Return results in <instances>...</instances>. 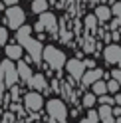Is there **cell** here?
<instances>
[{
    "instance_id": "obj_1",
    "label": "cell",
    "mask_w": 121,
    "mask_h": 123,
    "mask_svg": "<svg viewBox=\"0 0 121 123\" xmlns=\"http://www.w3.org/2000/svg\"><path fill=\"white\" fill-rule=\"evenodd\" d=\"M16 40H18V44L22 46V48L32 56V62L38 64V62L42 60L44 46H42V42H38V40L32 38V26H20L16 30Z\"/></svg>"
},
{
    "instance_id": "obj_2",
    "label": "cell",
    "mask_w": 121,
    "mask_h": 123,
    "mask_svg": "<svg viewBox=\"0 0 121 123\" xmlns=\"http://www.w3.org/2000/svg\"><path fill=\"white\" fill-rule=\"evenodd\" d=\"M42 58L52 70H62L66 66V60H67L66 54L60 48H56V46H46V48L42 50Z\"/></svg>"
},
{
    "instance_id": "obj_3",
    "label": "cell",
    "mask_w": 121,
    "mask_h": 123,
    "mask_svg": "<svg viewBox=\"0 0 121 123\" xmlns=\"http://www.w3.org/2000/svg\"><path fill=\"white\" fill-rule=\"evenodd\" d=\"M46 109H48V115H50L54 121L66 123V119H67V109H66V103L62 101V99H50L48 105H46Z\"/></svg>"
},
{
    "instance_id": "obj_4",
    "label": "cell",
    "mask_w": 121,
    "mask_h": 123,
    "mask_svg": "<svg viewBox=\"0 0 121 123\" xmlns=\"http://www.w3.org/2000/svg\"><path fill=\"white\" fill-rule=\"evenodd\" d=\"M24 20H26V14L20 6H8L6 10V26L18 30L20 26H24Z\"/></svg>"
},
{
    "instance_id": "obj_5",
    "label": "cell",
    "mask_w": 121,
    "mask_h": 123,
    "mask_svg": "<svg viewBox=\"0 0 121 123\" xmlns=\"http://www.w3.org/2000/svg\"><path fill=\"white\" fill-rule=\"evenodd\" d=\"M24 107L28 111H40L44 107V97L38 91H28L24 95Z\"/></svg>"
},
{
    "instance_id": "obj_6",
    "label": "cell",
    "mask_w": 121,
    "mask_h": 123,
    "mask_svg": "<svg viewBox=\"0 0 121 123\" xmlns=\"http://www.w3.org/2000/svg\"><path fill=\"white\" fill-rule=\"evenodd\" d=\"M66 70H67V74H70L73 80H81V75H84V72H85L84 60H79V58L66 60Z\"/></svg>"
},
{
    "instance_id": "obj_7",
    "label": "cell",
    "mask_w": 121,
    "mask_h": 123,
    "mask_svg": "<svg viewBox=\"0 0 121 123\" xmlns=\"http://www.w3.org/2000/svg\"><path fill=\"white\" fill-rule=\"evenodd\" d=\"M103 60L107 62L109 66H117L119 62H121V48H119V44H109V46H105V50H103Z\"/></svg>"
},
{
    "instance_id": "obj_8",
    "label": "cell",
    "mask_w": 121,
    "mask_h": 123,
    "mask_svg": "<svg viewBox=\"0 0 121 123\" xmlns=\"http://www.w3.org/2000/svg\"><path fill=\"white\" fill-rule=\"evenodd\" d=\"M2 68H4V86H6V87H12L14 83L18 81L16 66H14L10 60H4V62H2Z\"/></svg>"
},
{
    "instance_id": "obj_9",
    "label": "cell",
    "mask_w": 121,
    "mask_h": 123,
    "mask_svg": "<svg viewBox=\"0 0 121 123\" xmlns=\"http://www.w3.org/2000/svg\"><path fill=\"white\" fill-rule=\"evenodd\" d=\"M40 26L42 30H48L50 34H54L56 30H58V18H56V14L54 12H42V16H40Z\"/></svg>"
},
{
    "instance_id": "obj_10",
    "label": "cell",
    "mask_w": 121,
    "mask_h": 123,
    "mask_svg": "<svg viewBox=\"0 0 121 123\" xmlns=\"http://www.w3.org/2000/svg\"><path fill=\"white\" fill-rule=\"evenodd\" d=\"M6 58H8L10 62H14V60H22V56H24V48H22L20 44H6Z\"/></svg>"
},
{
    "instance_id": "obj_11",
    "label": "cell",
    "mask_w": 121,
    "mask_h": 123,
    "mask_svg": "<svg viewBox=\"0 0 121 123\" xmlns=\"http://www.w3.org/2000/svg\"><path fill=\"white\" fill-rule=\"evenodd\" d=\"M103 75V70H99V68H91V70H85L84 75H81V81H84V86H91L93 81L101 80Z\"/></svg>"
},
{
    "instance_id": "obj_12",
    "label": "cell",
    "mask_w": 121,
    "mask_h": 123,
    "mask_svg": "<svg viewBox=\"0 0 121 123\" xmlns=\"http://www.w3.org/2000/svg\"><path fill=\"white\" fill-rule=\"evenodd\" d=\"M28 86L32 87V91H42L48 87V83H46V78L42 74H32V78L28 80Z\"/></svg>"
},
{
    "instance_id": "obj_13",
    "label": "cell",
    "mask_w": 121,
    "mask_h": 123,
    "mask_svg": "<svg viewBox=\"0 0 121 123\" xmlns=\"http://www.w3.org/2000/svg\"><path fill=\"white\" fill-rule=\"evenodd\" d=\"M97 119L101 123H115V117H113V111H111V105H101L97 109Z\"/></svg>"
},
{
    "instance_id": "obj_14",
    "label": "cell",
    "mask_w": 121,
    "mask_h": 123,
    "mask_svg": "<svg viewBox=\"0 0 121 123\" xmlns=\"http://www.w3.org/2000/svg\"><path fill=\"white\" fill-rule=\"evenodd\" d=\"M16 74H18V80H22V81H28L30 78H32L30 66L26 64V62H22V60H18V64H16Z\"/></svg>"
},
{
    "instance_id": "obj_15",
    "label": "cell",
    "mask_w": 121,
    "mask_h": 123,
    "mask_svg": "<svg viewBox=\"0 0 121 123\" xmlns=\"http://www.w3.org/2000/svg\"><path fill=\"white\" fill-rule=\"evenodd\" d=\"M93 16H95L97 22H107V20H111V10H109V6H103V4L95 6Z\"/></svg>"
},
{
    "instance_id": "obj_16",
    "label": "cell",
    "mask_w": 121,
    "mask_h": 123,
    "mask_svg": "<svg viewBox=\"0 0 121 123\" xmlns=\"http://www.w3.org/2000/svg\"><path fill=\"white\" fill-rule=\"evenodd\" d=\"M91 93H93L95 97H99V95H103V93H107V89H105V81H101V80L93 81V83H91Z\"/></svg>"
},
{
    "instance_id": "obj_17",
    "label": "cell",
    "mask_w": 121,
    "mask_h": 123,
    "mask_svg": "<svg viewBox=\"0 0 121 123\" xmlns=\"http://www.w3.org/2000/svg\"><path fill=\"white\" fill-rule=\"evenodd\" d=\"M48 10V0H32V12L42 14Z\"/></svg>"
},
{
    "instance_id": "obj_18",
    "label": "cell",
    "mask_w": 121,
    "mask_h": 123,
    "mask_svg": "<svg viewBox=\"0 0 121 123\" xmlns=\"http://www.w3.org/2000/svg\"><path fill=\"white\" fill-rule=\"evenodd\" d=\"M84 24H85V28L89 30V32H93V30L97 28V20H95V16H93V14H87V16H85V20H84Z\"/></svg>"
},
{
    "instance_id": "obj_19",
    "label": "cell",
    "mask_w": 121,
    "mask_h": 123,
    "mask_svg": "<svg viewBox=\"0 0 121 123\" xmlns=\"http://www.w3.org/2000/svg\"><path fill=\"white\" fill-rule=\"evenodd\" d=\"M95 101H97V97H95L93 93H85V95H84V99H81L84 107H89V109H91V107L95 105Z\"/></svg>"
},
{
    "instance_id": "obj_20",
    "label": "cell",
    "mask_w": 121,
    "mask_h": 123,
    "mask_svg": "<svg viewBox=\"0 0 121 123\" xmlns=\"http://www.w3.org/2000/svg\"><path fill=\"white\" fill-rule=\"evenodd\" d=\"M79 123H99V119H97V111H93V109H89V113H87V117H84Z\"/></svg>"
},
{
    "instance_id": "obj_21",
    "label": "cell",
    "mask_w": 121,
    "mask_h": 123,
    "mask_svg": "<svg viewBox=\"0 0 121 123\" xmlns=\"http://www.w3.org/2000/svg\"><path fill=\"white\" fill-rule=\"evenodd\" d=\"M105 89H107V91H111V93H117V91H119V81L109 80L107 83H105Z\"/></svg>"
},
{
    "instance_id": "obj_22",
    "label": "cell",
    "mask_w": 121,
    "mask_h": 123,
    "mask_svg": "<svg viewBox=\"0 0 121 123\" xmlns=\"http://www.w3.org/2000/svg\"><path fill=\"white\" fill-rule=\"evenodd\" d=\"M6 42H8V28L0 26V46H4Z\"/></svg>"
},
{
    "instance_id": "obj_23",
    "label": "cell",
    "mask_w": 121,
    "mask_h": 123,
    "mask_svg": "<svg viewBox=\"0 0 121 123\" xmlns=\"http://www.w3.org/2000/svg\"><path fill=\"white\" fill-rule=\"evenodd\" d=\"M97 101H99L101 105H113V99H111V95H107V93L99 95V97H97Z\"/></svg>"
},
{
    "instance_id": "obj_24",
    "label": "cell",
    "mask_w": 121,
    "mask_h": 123,
    "mask_svg": "<svg viewBox=\"0 0 121 123\" xmlns=\"http://www.w3.org/2000/svg\"><path fill=\"white\" fill-rule=\"evenodd\" d=\"M109 10H111V16L119 18V14H121V4H119V2H115V4H113V8H109Z\"/></svg>"
},
{
    "instance_id": "obj_25",
    "label": "cell",
    "mask_w": 121,
    "mask_h": 123,
    "mask_svg": "<svg viewBox=\"0 0 121 123\" xmlns=\"http://www.w3.org/2000/svg\"><path fill=\"white\" fill-rule=\"evenodd\" d=\"M62 40H64V42H70V40H72V32H67V30L62 28Z\"/></svg>"
},
{
    "instance_id": "obj_26",
    "label": "cell",
    "mask_w": 121,
    "mask_h": 123,
    "mask_svg": "<svg viewBox=\"0 0 121 123\" xmlns=\"http://www.w3.org/2000/svg\"><path fill=\"white\" fill-rule=\"evenodd\" d=\"M111 80H115V81H119V80H121V72L117 70V68L111 72Z\"/></svg>"
},
{
    "instance_id": "obj_27",
    "label": "cell",
    "mask_w": 121,
    "mask_h": 123,
    "mask_svg": "<svg viewBox=\"0 0 121 123\" xmlns=\"http://www.w3.org/2000/svg\"><path fill=\"white\" fill-rule=\"evenodd\" d=\"M111 30H113V32H117V30H119V18H113V22H111Z\"/></svg>"
},
{
    "instance_id": "obj_28",
    "label": "cell",
    "mask_w": 121,
    "mask_h": 123,
    "mask_svg": "<svg viewBox=\"0 0 121 123\" xmlns=\"http://www.w3.org/2000/svg\"><path fill=\"white\" fill-rule=\"evenodd\" d=\"M2 4H6V6H16L18 4V0H0Z\"/></svg>"
},
{
    "instance_id": "obj_29",
    "label": "cell",
    "mask_w": 121,
    "mask_h": 123,
    "mask_svg": "<svg viewBox=\"0 0 121 123\" xmlns=\"http://www.w3.org/2000/svg\"><path fill=\"white\" fill-rule=\"evenodd\" d=\"M0 80H4V68H2V64H0Z\"/></svg>"
}]
</instances>
